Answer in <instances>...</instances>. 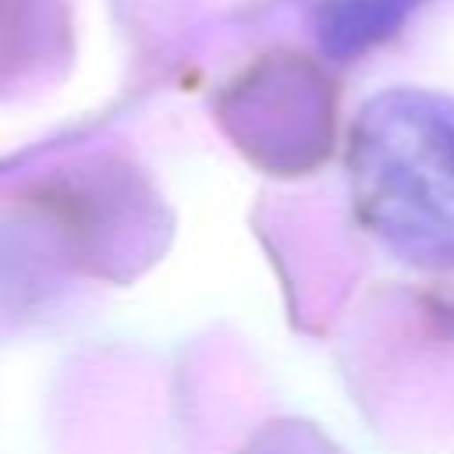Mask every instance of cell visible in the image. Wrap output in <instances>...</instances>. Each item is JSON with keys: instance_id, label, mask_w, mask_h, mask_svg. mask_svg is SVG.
I'll return each mask as SVG.
<instances>
[{"instance_id": "cell-1", "label": "cell", "mask_w": 454, "mask_h": 454, "mask_svg": "<svg viewBox=\"0 0 454 454\" xmlns=\"http://www.w3.org/2000/svg\"><path fill=\"white\" fill-rule=\"evenodd\" d=\"M415 0H344L337 11V25H340V39L348 46H362L365 39L387 35L408 11Z\"/></svg>"}]
</instances>
